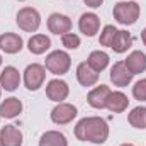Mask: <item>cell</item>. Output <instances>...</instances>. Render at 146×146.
Segmentation results:
<instances>
[{
    "instance_id": "8992f818",
    "label": "cell",
    "mask_w": 146,
    "mask_h": 146,
    "mask_svg": "<svg viewBox=\"0 0 146 146\" xmlns=\"http://www.w3.org/2000/svg\"><path fill=\"white\" fill-rule=\"evenodd\" d=\"M78 110L73 104L68 102H60L54 109L51 110V121L58 126H65V124H70L73 119L76 117Z\"/></svg>"
},
{
    "instance_id": "7a4b0ae2",
    "label": "cell",
    "mask_w": 146,
    "mask_h": 146,
    "mask_svg": "<svg viewBox=\"0 0 146 146\" xmlns=\"http://www.w3.org/2000/svg\"><path fill=\"white\" fill-rule=\"evenodd\" d=\"M139 14H141V7L136 2H117L112 10L114 19L122 26L136 24L139 19Z\"/></svg>"
},
{
    "instance_id": "5bb4252c",
    "label": "cell",
    "mask_w": 146,
    "mask_h": 146,
    "mask_svg": "<svg viewBox=\"0 0 146 146\" xmlns=\"http://www.w3.org/2000/svg\"><path fill=\"white\" fill-rule=\"evenodd\" d=\"M76 80L82 87H94L99 82V73L92 70L87 61H83L76 66Z\"/></svg>"
},
{
    "instance_id": "4fadbf2b",
    "label": "cell",
    "mask_w": 146,
    "mask_h": 146,
    "mask_svg": "<svg viewBox=\"0 0 146 146\" xmlns=\"http://www.w3.org/2000/svg\"><path fill=\"white\" fill-rule=\"evenodd\" d=\"M24 48L22 37L15 33H3L0 34V49L7 54H15Z\"/></svg>"
},
{
    "instance_id": "277c9868",
    "label": "cell",
    "mask_w": 146,
    "mask_h": 146,
    "mask_svg": "<svg viewBox=\"0 0 146 146\" xmlns=\"http://www.w3.org/2000/svg\"><path fill=\"white\" fill-rule=\"evenodd\" d=\"M15 22L24 33H36L41 26V15L33 7H22L15 15Z\"/></svg>"
},
{
    "instance_id": "5b68a950",
    "label": "cell",
    "mask_w": 146,
    "mask_h": 146,
    "mask_svg": "<svg viewBox=\"0 0 146 146\" xmlns=\"http://www.w3.org/2000/svg\"><path fill=\"white\" fill-rule=\"evenodd\" d=\"M46 80V68L39 63H33L27 65V68L24 70V85L27 90L36 92L44 85Z\"/></svg>"
},
{
    "instance_id": "1f68e13d",
    "label": "cell",
    "mask_w": 146,
    "mask_h": 146,
    "mask_svg": "<svg viewBox=\"0 0 146 146\" xmlns=\"http://www.w3.org/2000/svg\"><path fill=\"white\" fill-rule=\"evenodd\" d=\"M0 146H3V145H2V139H0Z\"/></svg>"
},
{
    "instance_id": "2e32d148",
    "label": "cell",
    "mask_w": 146,
    "mask_h": 146,
    "mask_svg": "<svg viewBox=\"0 0 146 146\" xmlns=\"http://www.w3.org/2000/svg\"><path fill=\"white\" fill-rule=\"evenodd\" d=\"M124 65L127 66V70L133 73V75L143 73L146 70V54L143 51H133L124 60Z\"/></svg>"
},
{
    "instance_id": "cb8c5ba5",
    "label": "cell",
    "mask_w": 146,
    "mask_h": 146,
    "mask_svg": "<svg viewBox=\"0 0 146 146\" xmlns=\"http://www.w3.org/2000/svg\"><path fill=\"white\" fill-rule=\"evenodd\" d=\"M115 34H117V29H115L114 26H110V24L104 26V29H102V33H100V37H99L100 46H107V48H110V44H112Z\"/></svg>"
},
{
    "instance_id": "83f0119b",
    "label": "cell",
    "mask_w": 146,
    "mask_h": 146,
    "mask_svg": "<svg viewBox=\"0 0 146 146\" xmlns=\"http://www.w3.org/2000/svg\"><path fill=\"white\" fill-rule=\"evenodd\" d=\"M141 41H143V44L146 46V27L141 31Z\"/></svg>"
},
{
    "instance_id": "6da1fadb",
    "label": "cell",
    "mask_w": 146,
    "mask_h": 146,
    "mask_svg": "<svg viewBox=\"0 0 146 146\" xmlns=\"http://www.w3.org/2000/svg\"><path fill=\"white\" fill-rule=\"evenodd\" d=\"M75 138L78 141H87L94 145H104L109 138V126L106 119L92 115L83 117L75 126Z\"/></svg>"
},
{
    "instance_id": "ac0fdd59",
    "label": "cell",
    "mask_w": 146,
    "mask_h": 146,
    "mask_svg": "<svg viewBox=\"0 0 146 146\" xmlns=\"http://www.w3.org/2000/svg\"><path fill=\"white\" fill-rule=\"evenodd\" d=\"M22 112V102L15 97H9L0 104V115L5 119H14Z\"/></svg>"
},
{
    "instance_id": "603a6c76",
    "label": "cell",
    "mask_w": 146,
    "mask_h": 146,
    "mask_svg": "<svg viewBox=\"0 0 146 146\" xmlns=\"http://www.w3.org/2000/svg\"><path fill=\"white\" fill-rule=\"evenodd\" d=\"M127 121L136 129H146V107L138 106L127 114Z\"/></svg>"
},
{
    "instance_id": "30bf717a",
    "label": "cell",
    "mask_w": 146,
    "mask_h": 146,
    "mask_svg": "<svg viewBox=\"0 0 146 146\" xmlns=\"http://www.w3.org/2000/svg\"><path fill=\"white\" fill-rule=\"evenodd\" d=\"M133 73L127 70V66L124 65V61H115L114 66L110 68V82L114 83V87H127L133 82Z\"/></svg>"
},
{
    "instance_id": "f546056e",
    "label": "cell",
    "mask_w": 146,
    "mask_h": 146,
    "mask_svg": "<svg viewBox=\"0 0 146 146\" xmlns=\"http://www.w3.org/2000/svg\"><path fill=\"white\" fill-rule=\"evenodd\" d=\"M0 66H2V54H0Z\"/></svg>"
},
{
    "instance_id": "d6986e66",
    "label": "cell",
    "mask_w": 146,
    "mask_h": 146,
    "mask_svg": "<svg viewBox=\"0 0 146 146\" xmlns=\"http://www.w3.org/2000/svg\"><path fill=\"white\" fill-rule=\"evenodd\" d=\"M51 48V39L46 34H34L27 41V49L33 54H42Z\"/></svg>"
},
{
    "instance_id": "9c48e42d",
    "label": "cell",
    "mask_w": 146,
    "mask_h": 146,
    "mask_svg": "<svg viewBox=\"0 0 146 146\" xmlns=\"http://www.w3.org/2000/svg\"><path fill=\"white\" fill-rule=\"evenodd\" d=\"M48 29L49 33L53 34H66L72 31V19L65 14H60V12H54L48 17Z\"/></svg>"
},
{
    "instance_id": "ffe728a7",
    "label": "cell",
    "mask_w": 146,
    "mask_h": 146,
    "mask_svg": "<svg viewBox=\"0 0 146 146\" xmlns=\"http://www.w3.org/2000/svg\"><path fill=\"white\" fill-rule=\"evenodd\" d=\"M109 54L106 53V51H100V49H97V51H92L90 54H88V58H87V63H88V66L92 68V70H95L97 73L104 72L106 68H107V65H109Z\"/></svg>"
},
{
    "instance_id": "d6a6232c",
    "label": "cell",
    "mask_w": 146,
    "mask_h": 146,
    "mask_svg": "<svg viewBox=\"0 0 146 146\" xmlns=\"http://www.w3.org/2000/svg\"><path fill=\"white\" fill-rule=\"evenodd\" d=\"M19 2H26V0H19Z\"/></svg>"
},
{
    "instance_id": "4dcf8cb0",
    "label": "cell",
    "mask_w": 146,
    "mask_h": 146,
    "mask_svg": "<svg viewBox=\"0 0 146 146\" xmlns=\"http://www.w3.org/2000/svg\"><path fill=\"white\" fill-rule=\"evenodd\" d=\"M0 95H2V87H0Z\"/></svg>"
},
{
    "instance_id": "8fae6325",
    "label": "cell",
    "mask_w": 146,
    "mask_h": 146,
    "mask_svg": "<svg viewBox=\"0 0 146 146\" xmlns=\"http://www.w3.org/2000/svg\"><path fill=\"white\" fill-rule=\"evenodd\" d=\"M110 95V88L107 85H99L95 88H92L87 95V102L90 107L94 109H106V104H107V99Z\"/></svg>"
},
{
    "instance_id": "836d02e7",
    "label": "cell",
    "mask_w": 146,
    "mask_h": 146,
    "mask_svg": "<svg viewBox=\"0 0 146 146\" xmlns=\"http://www.w3.org/2000/svg\"><path fill=\"white\" fill-rule=\"evenodd\" d=\"M0 117H2V115H0Z\"/></svg>"
},
{
    "instance_id": "d4e9b609",
    "label": "cell",
    "mask_w": 146,
    "mask_h": 146,
    "mask_svg": "<svg viewBox=\"0 0 146 146\" xmlns=\"http://www.w3.org/2000/svg\"><path fill=\"white\" fill-rule=\"evenodd\" d=\"M61 42L66 49H76L80 46V36L75 33H66L61 36Z\"/></svg>"
},
{
    "instance_id": "7c38bea8",
    "label": "cell",
    "mask_w": 146,
    "mask_h": 146,
    "mask_svg": "<svg viewBox=\"0 0 146 146\" xmlns=\"http://www.w3.org/2000/svg\"><path fill=\"white\" fill-rule=\"evenodd\" d=\"M21 83V73L15 66H5L0 73V87L7 92H14L19 88Z\"/></svg>"
},
{
    "instance_id": "484cf974",
    "label": "cell",
    "mask_w": 146,
    "mask_h": 146,
    "mask_svg": "<svg viewBox=\"0 0 146 146\" xmlns=\"http://www.w3.org/2000/svg\"><path fill=\"white\" fill-rule=\"evenodd\" d=\"M133 97L136 100H139V102H145L146 100V78H143V80H139V82L134 83V87H133Z\"/></svg>"
},
{
    "instance_id": "3957f363",
    "label": "cell",
    "mask_w": 146,
    "mask_h": 146,
    "mask_svg": "<svg viewBox=\"0 0 146 146\" xmlns=\"http://www.w3.org/2000/svg\"><path fill=\"white\" fill-rule=\"evenodd\" d=\"M72 66V58L66 51H61V49H56V51H51L48 56H46V61H44V68L53 75H65L68 73Z\"/></svg>"
},
{
    "instance_id": "f1b7e54d",
    "label": "cell",
    "mask_w": 146,
    "mask_h": 146,
    "mask_svg": "<svg viewBox=\"0 0 146 146\" xmlns=\"http://www.w3.org/2000/svg\"><path fill=\"white\" fill-rule=\"evenodd\" d=\"M121 146H134V145H131V143H124V145H121Z\"/></svg>"
},
{
    "instance_id": "e0dca14e",
    "label": "cell",
    "mask_w": 146,
    "mask_h": 146,
    "mask_svg": "<svg viewBox=\"0 0 146 146\" xmlns=\"http://www.w3.org/2000/svg\"><path fill=\"white\" fill-rule=\"evenodd\" d=\"M129 106V99L126 94L122 92H110L109 99H107V104H106V109H109L114 114H121L127 109Z\"/></svg>"
},
{
    "instance_id": "ba28073f",
    "label": "cell",
    "mask_w": 146,
    "mask_h": 146,
    "mask_svg": "<svg viewBox=\"0 0 146 146\" xmlns=\"http://www.w3.org/2000/svg\"><path fill=\"white\" fill-rule=\"evenodd\" d=\"M78 29L83 36L87 37H94L99 29H100V17L94 12H85L80 15V21H78Z\"/></svg>"
},
{
    "instance_id": "52a82bcc",
    "label": "cell",
    "mask_w": 146,
    "mask_h": 146,
    "mask_svg": "<svg viewBox=\"0 0 146 146\" xmlns=\"http://www.w3.org/2000/svg\"><path fill=\"white\" fill-rule=\"evenodd\" d=\"M68 94H70V87L61 78H53V80H49L46 83V95L53 102H58L60 104V102L66 100Z\"/></svg>"
},
{
    "instance_id": "9a60e30c",
    "label": "cell",
    "mask_w": 146,
    "mask_h": 146,
    "mask_svg": "<svg viewBox=\"0 0 146 146\" xmlns=\"http://www.w3.org/2000/svg\"><path fill=\"white\" fill-rule=\"evenodd\" d=\"M0 139L3 146H22V133L17 126H3L0 131Z\"/></svg>"
},
{
    "instance_id": "7402d4cb",
    "label": "cell",
    "mask_w": 146,
    "mask_h": 146,
    "mask_svg": "<svg viewBox=\"0 0 146 146\" xmlns=\"http://www.w3.org/2000/svg\"><path fill=\"white\" fill-rule=\"evenodd\" d=\"M131 46H133V36L127 31H117V34L114 37L112 44H110V48L115 53H119V54L121 53H126Z\"/></svg>"
},
{
    "instance_id": "4316f807",
    "label": "cell",
    "mask_w": 146,
    "mask_h": 146,
    "mask_svg": "<svg viewBox=\"0 0 146 146\" xmlns=\"http://www.w3.org/2000/svg\"><path fill=\"white\" fill-rule=\"evenodd\" d=\"M83 3L87 7H90V9H99L104 3V0H83Z\"/></svg>"
},
{
    "instance_id": "44dd1931",
    "label": "cell",
    "mask_w": 146,
    "mask_h": 146,
    "mask_svg": "<svg viewBox=\"0 0 146 146\" xmlns=\"http://www.w3.org/2000/svg\"><path fill=\"white\" fill-rule=\"evenodd\" d=\"M39 146H68V141L60 131H46L39 138Z\"/></svg>"
}]
</instances>
